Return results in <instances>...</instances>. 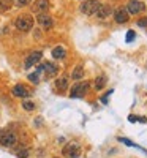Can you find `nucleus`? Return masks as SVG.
Segmentation results:
<instances>
[{"label":"nucleus","mask_w":147,"mask_h":158,"mask_svg":"<svg viewBox=\"0 0 147 158\" xmlns=\"http://www.w3.org/2000/svg\"><path fill=\"white\" fill-rule=\"evenodd\" d=\"M68 82H70V77H68V74H63V76H60L57 81H56V87H57V90H60V92H65L66 89H68Z\"/></svg>","instance_id":"ddd939ff"},{"label":"nucleus","mask_w":147,"mask_h":158,"mask_svg":"<svg viewBox=\"0 0 147 158\" xmlns=\"http://www.w3.org/2000/svg\"><path fill=\"white\" fill-rule=\"evenodd\" d=\"M128 122H131V123L133 122H138V117L136 115H128Z\"/></svg>","instance_id":"393cba45"},{"label":"nucleus","mask_w":147,"mask_h":158,"mask_svg":"<svg viewBox=\"0 0 147 158\" xmlns=\"http://www.w3.org/2000/svg\"><path fill=\"white\" fill-rule=\"evenodd\" d=\"M43 71H44L46 77H52V76L57 74L59 68L56 67V65H52L51 62H46V63H43Z\"/></svg>","instance_id":"4468645a"},{"label":"nucleus","mask_w":147,"mask_h":158,"mask_svg":"<svg viewBox=\"0 0 147 158\" xmlns=\"http://www.w3.org/2000/svg\"><path fill=\"white\" fill-rule=\"evenodd\" d=\"M13 95L15 97H19V98H27V97H30L32 95V92L25 87L24 84H16L15 87H13Z\"/></svg>","instance_id":"9d476101"},{"label":"nucleus","mask_w":147,"mask_h":158,"mask_svg":"<svg viewBox=\"0 0 147 158\" xmlns=\"http://www.w3.org/2000/svg\"><path fill=\"white\" fill-rule=\"evenodd\" d=\"M11 8V0H0V15Z\"/></svg>","instance_id":"a211bd4d"},{"label":"nucleus","mask_w":147,"mask_h":158,"mask_svg":"<svg viewBox=\"0 0 147 158\" xmlns=\"http://www.w3.org/2000/svg\"><path fill=\"white\" fill-rule=\"evenodd\" d=\"M32 2H33V0H11V3H15L16 6H27Z\"/></svg>","instance_id":"6ab92c4d"},{"label":"nucleus","mask_w":147,"mask_h":158,"mask_svg":"<svg viewBox=\"0 0 147 158\" xmlns=\"http://www.w3.org/2000/svg\"><path fill=\"white\" fill-rule=\"evenodd\" d=\"M49 10V0H35V3L32 5L33 13H46Z\"/></svg>","instance_id":"9b49d317"},{"label":"nucleus","mask_w":147,"mask_h":158,"mask_svg":"<svg viewBox=\"0 0 147 158\" xmlns=\"http://www.w3.org/2000/svg\"><path fill=\"white\" fill-rule=\"evenodd\" d=\"M135 38H136V33H135V30H128L127 32V43H131V41H135Z\"/></svg>","instance_id":"5701e85b"},{"label":"nucleus","mask_w":147,"mask_h":158,"mask_svg":"<svg viewBox=\"0 0 147 158\" xmlns=\"http://www.w3.org/2000/svg\"><path fill=\"white\" fill-rule=\"evenodd\" d=\"M41 57H43V52H41V51H33V52H30L29 57L25 59V62H24V67H25V68H32L33 65H36L40 60H41Z\"/></svg>","instance_id":"6e6552de"},{"label":"nucleus","mask_w":147,"mask_h":158,"mask_svg":"<svg viewBox=\"0 0 147 158\" xmlns=\"http://www.w3.org/2000/svg\"><path fill=\"white\" fill-rule=\"evenodd\" d=\"M95 15H97L100 19H106V18H109V16L112 15V8H111V5L100 3V6H98V10H97Z\"/></svg>","instance_id":"f8f14e48"},{"label":"nucleus","mask_w":147,"mask_h":158,"mask_svg":"<svg viewBox=\"0 0 147 158\" xmlns=\"http://www.w3.org/2000/svg\"><path fill=\"white\" fill-rule=\"evenodd\" d=\"M104 85H106V76H98L95 79V89L97 90H101Z\"/></svg>","instance_id":"f3484780"},{"label":"nucleus","mask_w":147,"mask_h":158,"mask_svg":"<svg viewBox=\"0 0 147 158\" xmlns=\"http://www.w3.org/2000/svg\"><path fill=\"white\" fill-rule=\"evenodd\" d=\"M71 77L74 79V81H79V79H82V77H84V67H82V65H78V67L73 70Z\"/></svg>","instance_id":"dca6fc26"},{"label":"nucleus","mask_w":147,"mask_h":158,"mask_svg":"<svg viewBox=\"0 0 147 158\" xmlns=\"http://www.w3.org/2000/svg\"><path fill=\"white\" fill-rule=\"evenodd\" d=\"M145 10V5L141 2V0H130L128 2V6H127V11L130 15H139Z\"/></svg>","instance_id":"0eeeda50"},{"label":"nucleus","mask_w":147,"mask_h":158,"mask_svg":"<svg viewBox=\"0 0 147 158\" xmlns=\"http://www.w3.org/2000/svg\"><path fill=\"white\" fill-rule=\"evenodd\" d=\"M16 142H18V135L15 131L0 128V144L3 147H13Z\"/></svg>","instance_id":"f03ea898"},{"label":"nucleus","mask_w":147,"mask_h":158,"mask_svg":"<svg viewBox=\"0 0 147 158\" xmlns=\"http://www.w3.org/2000/svg\"><path fill=\"white\" fill-rule=\"evenodd\" d=\"M15 25L19 32H30L33 29V18L30 15H21L16 18Z\"/></svg>","instance_id":"f257e3e1"},{"label":"nucleus","mask_w":147,"mask_h":158,"mask_svg":"<svg viewBox=\"0 0 147 158\" xmlns=\"http://www.w3.org/2000/svg\"><path fill=\"white\" fill-rule=\"evenodd\" d=\"M22 108H24L25 111H33V109H35V103H33V101H29V100H25V101L22 103Z\"/></svg>","instance_id":"aec40b11"},{"label":"nucleus","mask_w":147,"mask_h":158,"mask_svg":"<svg viewBox=\"0 0 147 158\" xmlns=\"http://www.w3.org/2000/svg\"><path fill=\"white\" fill-rule=\"evenodd\" d=\"M62 153L65 156H68V158H78L79 155H81V149H79V146L76 142H68L66 146L63 147Z\"/></svg>","instance_id":"39448f33"},{"label":"nucleus","mask_w":147,"mask_h":158,"mask_svg":"<svg viewBox=\"0 0 147 158\" xmlns=\"http://www.w3.org/2000/svg\"><path fill=\"white\" fill-rule=\"evenodd\" d=\"M138 25H139V27H145V29H147V18L139 19V21H138Z\"/></svg>","instance_id":"b1692460"},{"label":"nucleus","mask_w":147,"mask_h":158,"mask_svg":"<svg viewBox=\"0 0 147 158\" xmlns=\"http://www.w3.org/2000/svg\"><path fill=\"white\" fill-rule=\"evenodd\" d=\"M98 6H100L98 0H82V3H81V6H79V10H81V13H82V15H86V16H93L97 13Z\"/></svg>","instance_id":"7ed1b4c3"},{"label":"nucleus","mask_w":147,"mask_h":158,"mask_svg":"<svg viewBox=\"0 0 147 158\" xmlns=\"http://www.w3.org/2000/svg\"><path fill=\"white\" fill-rule=\"evenodd\" d=\"M36 21H38L40 25H41V29H44V30L52 29V25H54V21H52V18L48 15V13H40V15L36 16Z\"/></svg>","instance_id":"423d86ee"},{"label":"nucleus","mask_w":147,"mask_h":158,"mask_svg":"<svg viewBox=\"0 0 147 158\" xmlns=\"http://www.w3.org/2000/svg\"><path fill=\"white\" fill-rule=\"evenodd\" d=\"M29 81H30L32 84H38V82H40V73L36 71V73L29 74Z\"/></svg>","instance_id":"412c9836"},{"label":"nucleus","mask_w":147,"mask_h":158,"mask_svg":"<svg viewBox=\"0 0 147 158\" xmlns=\"http://www.w3.org/2000/svg\"><path fill=\"white\" fill-rule=\"evenodd\" d=\"M114 19H116L117 24H125V22H128V19H130V13L127 11V8L119 6V8L114 11Z\"/></svg>","instance_id":"1a4fd4ad"},{"label":"nucleus","mask_w":147,"mask_h":158,"mask_svg":"<svg viewBox=\"0 0 147 158\" xmlns=\"http://www.w3.org/2000/svg\"><path fill=\"white\" fill-rule=\"evenodd\" d=\"M29 155H30V150H29V149H21V150H18V158H29Z\"/></svg>","instance_id":"4be33fe9"},{"label":"nucleus","mask_w":147,"mask_h":158,"mask_svg":"<svg viewBox=\"0 0 147 158\" xmlns=\"http://www.w3.org/2000/svg\"><path fill=\"white\" fill-rule=\"evenodd\" d=\"M65 56H66V51H65L63 46H56L54 49H52V57L54 59L62 60V59H65Z\"/></svg>","instance_id":"2eb2a0df"},{"label":"nucleus","mask_w":147,"mask_h":158,"mask_svg":"<svg viewBox=\"0 0 147 158\" xmlns=\"http://www.w3.org/2000/svg\"><path fill=\"white\" fill-rule=\"evenodd\" d=\"M89 87H90V85H89V82H87V81L74 84V85L71 87L70 97H71V98H82V97H86V94L89 92Z\"/></svg>","instance_id":"20e7f679"}]
</instances>
